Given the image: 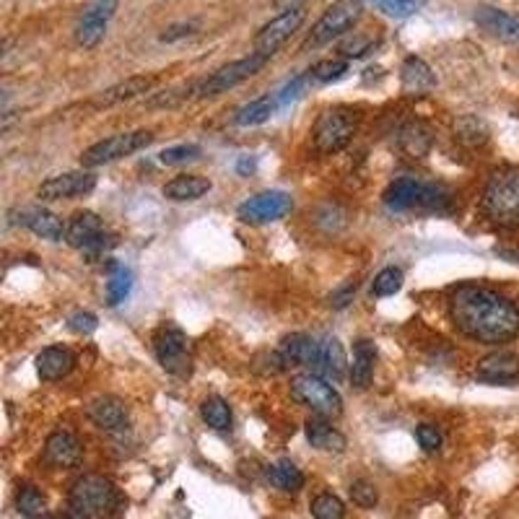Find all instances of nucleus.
I'll list each match as a JSON object with an SVG mask.
<instances>
[{
  "label": "nucleus",
  "instance_id": "nucleus-1",
  "mask_svg": "<svg viewBox=\"0 0 519 519\" xmlns=\"http://www.w3.org/2000/svg\"><path fill=\"white\" fill-rule=\"evenodd\" d=\"M450 319L465 338L485 346H501L519 335L515 302L485 286H457L450 294Z\"/></svg>",
  "mask_w": 519,
  "mask_h": 519
},
{
  "label": "nucleus",
  "instance_id": "nucleus-46",
  "mask_svg": "<svg viewBox=\"0 0 519 519\" xmlns=\"http://www.w3.org/2000/svg\"><path fill=\"white\" fill-rule=\"evenodd\" d=\"M195 32V24H174V27H169L164 35H161V42H174V39H182V36H190Z\"/></svg>",
  "mask_w": 519,
  "mask_h": 519
},
{
  "label": "nucleus",
  "instance_id": "nucleus-13",
  "mask_svg": "<svg viewBox=\"0 0 519 519\" xmlns=\"http://www.w3.org/2000/svg\"><path fill=\"white\" fill-rule=\"evenodd\" d=\"M117 11V0H89L75 24V42L83 50H94L106 35V24Z\"/></svg>",
  "mask_w": 519,
  "mask_h": 519
},
{
  "label": "nucleus",
  "instance_id": "nucleus-48",
  "mask_svg": "<svg viewBox=\"0 0 519 519\" xmlns=\"http://www.w3.org/2000/svg\"><path fill=\"white\" fill-rule=\"evenodd\" d=\"M42 519H73V517H63V515H44Z\"/></svg>",
  "mask_w": 519,
  "mask_h": 519
},
{
  "label": "nucleus",
  "instance_id": "nucleus-39",
  "mask_svg": "<svg viewBox=\"0 0 519 519\" xmlns=\"http://www.w3.org/2000/svg\"><path fill=\"white\" fill-rule=\"evenodd\" d=\"M374 5L389 19H408L423 5V0H374Z\"/></svg>",
  "mask_w": 519,
  "mask_h": 519
},
{
  "label": "nucleus",
  "instance_id": "nucleus-12",
  "mask_svg": "<svg viewBox=\"0 0 519 519\" xmlns=\"http://www.w3.org/2000/svg\"><path fill=\"white\" fill-rule=\"evenodd\" d=\"M66 242L73 249H83V252H104L106 247L114 244V237H109L104 232L102 218L94 210H81L70 218L68 232H66Z\"/></svg>",
  "mask_w": 519,
  "mask_h": 519
},
{
  "label": "nucleus",
  "instance_id": "nucleus-43",
  "mask_svg": "<svg viewBox=\"0 0 519 519\" xmlns=\"http://www.w3.org/2000/svg\"><path fill=\"white\" fill-rule=\"evenodd\" d=\"M97 314H91V311H75V314H70L68 319V327L70 333H75V335H89V333H94L97 330Z\"/></svg>",
  "mask_w": 519,
  "mask_h": 519
},
{
  "label": "nucleus",
  "instance_id": "nucleus-19",
  "mask_svg": "<svg viewBox=\"0 0 519 519\" xmlns=\"http://www.w3.org/2000/svg\"><path fill=\"white\" fill-rule=\"evenodd\" d=\"M89 418L109 434H117V431H125L128 426V408L120 397L114 395H102L97 400H91L89 405Z\"/></svg>",
  "mask_w": 519,
  "mask_h": 519
},
{
  "label": "nucleus",
  "instance_id": "nucleus-18",
  "mask_svg": "<svg viewBox=\"0 0 519 519\" xmlns=\"http://www.w3.org/2000/svg\"><path fill=\"white\" fill-rule=\"evenodd\" d=\"M476 377L488 384H507L519 380V356L512 350H496L478 361Z\"/></svg>",
  "mask_w": 519,
  "mask_h": 519
},
{
  "label": "nucleus",
  "instance_id": "nucleus-17",
  "mask_svg": "<svg viewBox=\"0 0 519 519\" xmlns=\"http://www.w3.org/2000/svg\"><path fill=\"white\" fill-rule=\"evenodd\" d=\"M44 462L50 468H58V470H68V468H75L83 457V450H81V442L75 434L70 431H52L44 442Z\"/></svg>",
  "mask_w": 519,
  "mask_h": 519
},
{
  "label": "nucleus",
  "instance_id": "nucleus-44",
  "mask_svg": "<svg viewBox=\"0 0 519 519\" xmlns=\"http://www.w3.org/2000/svg\"><path fill=\"white\" fill-rule=\"evenodd\" d=\"M307 81H311L310 78V73L307 75H299V78H294L291 83H286L280 91H278V104L283 106V104H288V102H294L302 91H304V86H307Z\"/></svg>",
  "mask_w": 519,
  "mask_h": 519
},
{
  "label": "nucleus",
  "instance_id": "nucleus-23",
  "mask_svg": "<svg viewBox=\"0 0 519 519\" xmlns=\"http://www.w3.org/2000/svg\"><path fill=\"white\" fill-rule=\"evenodd\" d=\"M210 179L201 174H179L172 182L164 185V198H169L174 203H190V201H201L206 193H210Z\"/></svg>",
  "mask_w": 519,
  "mask_h": 519
},
{
  "label": "nucleus",
  "instance_id": "nucleus-25",
  "mask_svg": "<svg viewBox=\"0 0 519 519\" xmlns=\"http://www.w3.org/2000/svg\"><path fill=\"white\" fill-rule=\"evenodd\" d=\"M346 350L338 338H319V369L317 374L325 380H341L346 374Z\"/></svg>",
  "mask_w": 519,
  "mask_h": 519
},
{
  "label": "nucleus",
  "instance_id": "nucleus-26",
  "mask_svg": "<svg viewBox=\"0 0 519 519\" xmlns=\"http://www.w3.org/2000/svg\"><path fill=\"white\" fill-rule=\"evenodd\" d=\"M374 364H377V348L372 341H356L353 346V361H350V381L353 387L364 389L374 377Z\"/></svg>",
  "mask_w": 519,
  "mask_h": 519
},
{
  "label": "nucleus",
  "instance_id": "nucleus-7",
  "mask_svg": "<svg viewBox=\"0 0 519 519\" xmlns=\"http://www.w3.org/2000/svg\"><path fill=\"white\" fill-rule=\"evenodd\" d=\"M153 353L161 364V369H167L169 374H187L190 372V350H187V335L182 327H177L174 322H161L153 330Z\"/></svg>",
  "mask_w": 519,
  "mask_h": 519
},
{
  "label": "nucleus",
  "instance_id": "nucleus-10",
  "mask_svg": "<svg viewBox=\"0 0 519 519\" xmlns=\"http://www.w3.org/2000/svg\"><path fill=\"white\" fill-rule=\"evenodd\" d=\"M271 58H265V55H257V52H252V55H247L242 60H234V63H229V66H224V68H218L216 73H210L206 81L198 86V97H218V94H224V91H229V89H234V86H240L242 81L247 78H252L255 73H260V70L265 68V63H268Z\"/></svg>",
  "mask_w": 519,
  "mask_h": 519
},
{
  "label": "nucleus",
  "instance_id": "nucleus-33",
  "mask_svg": "<svg viewBox=\"0 0 519 519\" xmlns=\"http://www.w3.org/2000/svg\"><path fill=\"white\" fill-rule=\"evenodd\" d=\"M201 415H203V421H206L208 426L213 429V431H229L232 429V408H229V403L224 400V397H218V395H213V397H206L203 400V405H201Z\"/></svg>",
  "mask_w": 519,
  "mask_h": 519
},
{
  "label": "nucleus",
  "instance_id": "nucleus-8",
  "mask_svg": "<svg viewBox=\"0 0 519 519\" xmlns=\"http://www.w3.org/2000/svg\"><path fill=\"white\" fill-rule=\"evenodd\" d=\"M153 140V136L148 130H136V133H120V136H109V138L99 140L94 145H89L83 153H81V164L86 169H94V167H102L109 161H117L122 156H130L140 148H145L148 143Z\"/></svg>",
  "mask_w": 519,
  "mask_h": 519
},
{
  "label": "nucleus",
  "instance_id": "nucleus-14",
  "mask_svg": "<svg viewBox=\"0 0 519 519\" xmlns=\"http://www.w3.org/2000/svg\"><path fill=\"white\" fill-rule=\"evenodd\" d=\"M291 208H294V201L288 193L268 190V193H257L249 201H244L237 213L244 224H273V221H280L283 216H288Z\"/></svg>",
  "mask_w": 519,
  "mask_h": 519
},
{
  "label": "nucleus",
  "instance_id": "nucleus-32",
  "mask_svg": "<svg viewBox=\"0 0 519 519\" xmlns=\"http://www.w3.org/2000/svg\"><path fill=\"white\" fill-rule=\"evenodd\" d=\"M268 478H271V484L286 493H296L304 488V473L291 460H278L276 465H271Z\"/></svg>",
  "mask_w": 519,
  "mask_h": 519
},
{
  "label": "nucleus",
  "instance_id": "nucleus-28",
  "mask_svg": "<svg viewBox=\"0 0 519 519\" xmlns=\"http://www.w3.org/2000/svg\"><path fill=\"white\" fill-rule=\"evenodd\" d=\"M153 86V78H145V75H133V78H125L114 86H109L106 91L99 94L97 99V106H112V104H122L128 99H136L140 94L151 91Z\"/></svg>",
  "mask_w": 519,
  "mask_h": 519
},
{
  "label": "nucleus",
  "instance_id": "nucleus-9",
  "mask_svg": "<svg viewBox=\"0 0 519 519\" xmlns=\"http://www.w3.org/2000/svg\"><path fill=\"white\" fill-rule=\"evenodd\" d=\"M361 11H364L361 0H335V3L317 19L310 39H307V44H310V47H319V44L333 42L335 36L346 35L348 29L361 19Z\"/></svg>",
  "mask_w": 519,
  "mask_h": 519
},
{
  "label": "nucleus",
  "instance_id": "nucleus-2",
  "mask_svg": "<svg viewBox=\"0 0 519 519\" xmlns=\"http://www.w3.org/2000/svg\"><path fill=\"white\" fill-rule=\"evenodd\" d=\"M384 206L392 213H411V210L450 213L452 193L444 185L421 182L413 177H400L384 190Z\"/></svg>",
  "mask_w": 519,
  "mask_h": 519
},
{
  "label": "nucleus",
  "instance_id": "nucleus-45",
  "mask_svg": "<svg viewBox=\"0 0 519 519\" xmlns=\"http://www.w3.org/2000/svg\"><path fill=\"white\" fill-rule=\"evenodd\" d=\"M353 296H356V283H348V286H343L341 291H335V294L330 296V304H333L335 310H346L348 304L353 302Z\"/></svg>",
  "mask_w": 519,
  "mask_h": 519
},
{
  "label": "nucleus",
  "instance_id": "nucleus-22",
  "mask_svg": "<svg viewBox=\"0 0 519 519\" xmlns=\"http://www.w3.org/2000/svg\"><path fill=\"white\" fill-rule=\"evenodd\" d=\"M400 81H403V91L411 94V97H421V94H426L436 86L434 70L429 68L426 60H421L415 55L405 58V63L400 68Z\"/></svg>",
  "mask_w": 519,
  "mask_h": 519
},
{
  "label": "nucleus",
  "instance_id": "nucleus-5",
  "mask_svg": "<svg viewBox=\"0 0 519 519\" xmlns=\"http://www.w3.org/2000/svg\"><path fill=\"white\" fill-rule=\"evenodd\" d=\"M356 130H358V114L346 106H335V109H325L317 117L311 128V140L319 153H338L353 140Z\"/></svg>",
  "mask_w": 519,
  "mask_h": 519
},
{
  "label": "nucleus",
  "instance_id": "nucleus-47",
  "mask_svg": "<svg viewBox=\"0 0 519 519\" xmlns=\"http://www.w3.org/2000/svg\"><path fill=\"white\" fill-rule=\"evenodd\" d=\"M237 172L240 174H249V172H255V159H240V164H237Z\"/></svg>",
  "mask_w": 519,
  "mask_h": 519
},
{
  "label": "nucleus",
  "instance_id": "nucleus-6",
  "mask_svg": "<svg viewBox=\"0 0 519 519\" xmlns=\"http://www.w3.org/2000/svg\"><path fill=\"white\" fill-rule=\"evenodd\" d=\"M291 395L307 405L314 415H322V418H338L343 413V397L341 392L319 374H311L304 372L299 377L291 380Z\"/></svg>",
  "mask_w": 519,
  "mask_h": 519
},
{
  "label": "nucleus",
  "instance_id": "nucleus-21",
  "mask_svg": "<svg viewBox=\"0 0 519 519\" xmlns=\"http://www.w3.org/2000/svg\"><path fill=\"white\" fill-rule=\"evenodd\" d=\"M476 21L484 27L488 35L499 36L504 42H512V44H519V19L512 16V13H504L493 5H481L476 11Z\"/></svg>",
  "mask_w": 519,
  "mask_h": 519
},
{
  "label": "nucleus",
  "instance_id": "nucleus-4",
  "mask_svg": "<svg viewBox=\"0 0 519 519\" xmlns=\"http://www.w3.org/2000/svg\"><path fill=\"white\" fill-rule=\"evenodd\" d=\"M484 213L496 226H519V167L491 172L484 190Z\"/></svg>",
  "mask_w": 519,
  "mask_h": 519
},
{
  "label": "nucleus",
  "instance_id": "nucleus-29",
  "mask_svg": "<svg viewBox=\"0 0 519 519\" xmlns=\"http://www.w3.org/2000/svg\"><path fill=\"white\" fill-rule=\"evenodd\" d=\"M397 148L413 159H421L429 153L431 148V130L421 122H405L400 130H397Z\"/></svg>",
  "mask_w": 519,
  "mask_h": 519
},
{
  "label": "nucleus",
  "instance_id": "nucleus-42",
  "mask_svg": "<svg viewBox=\"0 0 519 519\" xmlns=\"http://www.w3.org/2000/svg\"><path fill=\"white\" fill-rule=\"evenodd\" d=\"M415 439L423 447V452H436L442 447V431L434 423H421L415 429Z\"/></svg>",
  "mask_w": 519,
  "mask_h": 519
},
{
  "label": "nucleus",
  "instance_id": "nucleus-24",
  "mask_svg": "<svg viewBox=\"0 0 519 519\" xmlns=\"http://www.w3.org/2000/svg\"><path fill=\"white\" fill-rule=\"evenodd\" d=\"M307 439H310L311 447L319 452L338 454V452L346 450V436L338 429H333V423H327V418H322V415H314L307 421Z\"/></svg>",
  "mask_w": 519,
  "mask_h": 519
},
{
  "label": "nucleus",
  "instance_id": "nucleus-30",
  "mask_svg": "<svg viewBox=\"0 0 519 519\" xmlns=\"http://www.w3.org/2000/svg\"><path fill=\"white\" fill-rule=\"evenodd\" d=\"M278 106H280V104H278V94H263V97L252 99L249 104H244L242 109H237L234 122L242 125V128L260 125V122H265V120L276 112Z\"/></svg>",
  "mask_w": 519,
  "mask_h": 519
},
{
  "label": "nucleus",
  "instance_id": "nucleus-27",
  "mask_svg": "<svg viewBox=\"0 0 519 519\" xmlns=\"http://www.w3.org/2000/svg\"><path fill=\"white\" fill-rule=\"evenodd\" d=\"M24 226L32 229L36 237L42 240H50V242H60L68 232V226L52 213V210H44V208H35V210H27L24 213Z\"/></svg>",
  "mask_w": 519,
  "mask_h": 519
},
{
  "label": "nucleus",
  "instance_id": "nucleus-20",
  "mask_svg": "<svg viewBox=\"0 0 519 519\" xmlns=\"http://www.w3.org/2000/svg\"><path fill=\"white\" fill-rule=\"evenodd\" d=\"M73 366H75V356L66 346H50L36 356V374L44 381H58L68 377Z\"/></svg>",
  "mask_w": 519,
  "mask_h": 519
},
{
  "label": "nucleus",
  "instance_id": "nucleus-3",
  "mask_svg": "<svg viewBox=\"0 0 519 519\" xmlns=\"http://www.w3.org/2000/svg\"><path fill=\"white\" fill-rule=\"evenodd\" d=\"M120 507V493L104 476H81L70 485L68 509L73 519H112Z\"/></svg>",
  "mask_w": 519,
  "mask_h": 519
},
{
  "label": "nucleus",
  "instance_id": "nucleus-34",
  "mask_svg": "<svg viewBox=\"0 0 519 519\" xmlns=\"http://www.w3.org/2000/svg\"><path fill=\"white\" fill-rule=\"evenodd\" d=\"M454 136L465 145H481L488 140V128L484 125V120H478L476 114H465L454 122Z\"/></svg>",
  "mask_w": 519,
  "mask_h": 519
},
{
  "label": "nucleus",
  "instance_id": "nucleus-16",
  "mask_svg": "<svg viewBox=\"0 0 519 519\" xmlns=\"http://www.w3.org/2000/svg\"><path fill=\"white\" fill-rule=\"evenodd\" d=\"M278 356L283 361V366H302L311 374H317L319 369V341L304 335V333H294L286 335L278 346Z\"/></svg>",
  "mask_w": 519,
  "mask_h": 519
},
{
  "label": "nucleus",
  "instance_id": "nucleus-31",
  "mask_svg": "<svg viewBox=\"0 0 519 519\" xmlns=\"http://www.w3.org/2000/svg\"><path fill=\"white\" fill-rule=\"evenodd\" d=\"M133 291V273L125 268V265H117L112 263L109 268V278H106V304L109 307H117L122 304Z\"/></svg>",
  "mask_w": 519,
  "mask_h": 519
},
{
  "label": "nucleus",
  "instance_id": "nucleus-37",
  "mask_svg": "<svg viewBox=\"0 0 519 519\" xmlns=\"http://www.w3.org/2000/svg\"><path fill=\"white\" fill-rule=\"evenodd\" d=\"M403 288V271L400 268H384L377 273L374 283H372V294L374 296H395L397 291Z\"/></svg>",
  "mask_w": 519,
  "mask_h": 519
},
{
  "label": "nucleus",
  "instance_id": "nucleus-40",
  "mask_svg": "<svg viewBox=\"0 0 519 519\" xmlns=\"http://www.w3.org/2000/svg\"><path fill=\"white\" fill-rule=\"evenodd\" d=\"M201 145H193V143H182V145H172V148H164L159 153V161L161 164H185V161H195L201 156Z\"/></svg>",
  "mask_w": 519,
  "mask_h": 519
},
{
  "label": "nucleus",
  "instance_id": "nucleus-38",
  "mask_svg": "<svg viewBox=\"0 0 519 519\" xmlns=\"http://www.w3.org/2000/svg\"><path fill=\"white\" fill-rule=\"evenodd\" d=\"M343 73H348L346 60H319V63L310 70V78L311 81H317V83H330V81L343 78Z\"/></svg>",
  "mask_w": 519,
  "mask_h": 519
},
{
  "label": "nucleus",
  "instance_id": "nucleus-11",
  "mask_svg": "<svg viewBox=\"0 0 519 519\" xmlns=\"http://www.w3.org/2000/svg\"><path fill=\"white\" fill-rule=\"evenodd\" d=\"M304 19H307V8L304 5H291V8L280 11L276 19H271L257 32V36H255V52L265 55V58L276 55L278 47H283L291 39V35L304 24Z\"/></svg>",
  "mask_w": 519,
  "mask_h": 519
},
{
  "label": "nucleus",
  "instance_id": "nucleus-15",
  "mask_svg": "<svg viewBox=\"0 0 519 519\" xmlns=\"http://www.w3.org/2000/svg\"><path fill=\"white\" fill-rule=\"evenodd\" d=\"M94 187H97V177L91 172H66L42 182L36 195L42 201H73L89 195Z\"/></svg>",
  "mask_w": 519,
  "mask_h": 519
},
{
  "label": "nucleus",
  "instance_id": "nucleus-35",
  "mask_svg": "<svg viewBox=\"0 0 519 519\" xmlns=\"http://www.w3.org/2000/svg\"><path fill=\"white\" fill-rule=\"evenodd\" d=\"M16 507L27 519H42L44 509H47V499L35 485H24L16 496Z\"/></svg>",
  "mask_w": 519,
  "mask_h": 519
},
{
  "label": "nucleus",
  "instance_id": "nucleus-41",
  "mask_svg": "<svg viewBox=\"0 0 519 519\" xmlns=\"http://www.w3.org/2000/svg\"><path fill=\"white\" fill-rule=\"evenodd\" d=\"M350 499H353V504H358V507H364V509H372V507L377 504L380 493H377V485L372 484V481L358 478V481L350 484Z\"/></svg>",
  "mask_w": 519,
  "mask_h": 519
},
{
  "label": "nucleus",
  "instance_id": "nucleus-36",
  "mask_svg": "<svg viewBox=\"0 0 519 519\" xmlns=\"http://www.w3.org/2000/svg\"><path fill=\"white\" fill-rule=\"evenodd\" d=\"M311 517L314 519H343L346 517V507L335 493H319L311 501Z\"/></svg>",
  "mask_w": 519,
  "mask_h": 519
}]
</instances>
